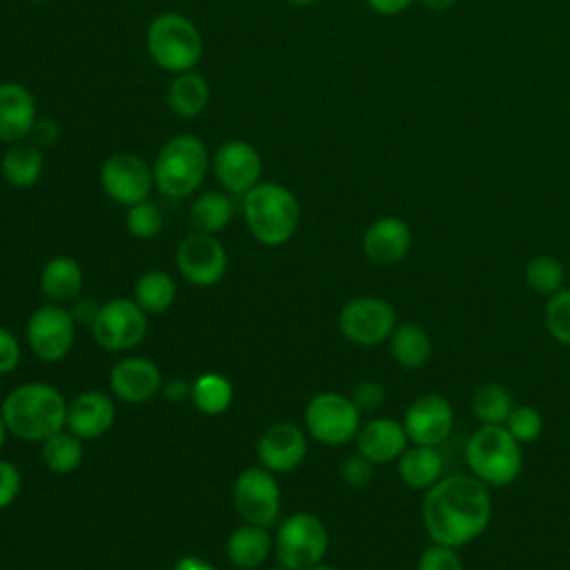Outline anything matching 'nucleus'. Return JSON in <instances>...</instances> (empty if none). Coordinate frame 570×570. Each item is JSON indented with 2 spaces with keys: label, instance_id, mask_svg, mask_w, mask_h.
Listing matches in <instances>:
<instances>
[{
  "label": "nucleus",
  "instance_id": "1",
  "mask_svg": "<svg viewBox=\"0 0 570 570\" xmlns=\"http://www.w3.org/2000/svg\"><path fill=\"white\" fill-rule=\"evenodd\" d=\"M490 519V488L470 472L445 474L423 492L421 521L432 543L461 550L488 530Z\"/></svg>",
  "mask_w": 570,
  "mask_h": 570
},
{
  "label": "nucleus",
  "instance_id": "2",
  "mask_svg": "<svg viewBox=\"0 0 570 570\" xmlns=\"http://www.w3.org/2000/svg\"><path fill=\"white\" fill-rule=\"evenodd\" d=\"M0 414L9 434L29 443H42L67 428V401L62 392L42 381L13 387L0 405Z\"/></svg>",
  "mask_w": 570,
  "mask_h": 570
},
{
  "label": "nucleus",
  "instance_id": "3",
  "mask_svg": "<svg viewBox=\"0 0 570 570\" xmlns=\"http://www.w3.org/2000/svg\"><path fill=\"white\" fill-rule=\"evenodd\" d=\"M243 216L249 234L261 245L278 247L296 234L301 205L289 187L261 180L243 196Z\"/></svg>",
  "mask_w": 570,
  "mask_h": 570
},
{
  "label": "nucleus",
  "instance_id": "4",
  "mask_svg": "<svg viewBox=\"0 0 570 570\" xmlns=\"http://www.w3.org/2000/svg\"><path fill=\"white\" fill-rule=\"evenodd\" d=\"M463 459L468 472L488 488H505L523 470L521 443L505 425H479L465 441Z\"/></svg>",
  "mask_w": 570,
  "mask_h": 570
},
{
  "label": "nucleus",
  "instance_id": "5",
  "mask_svg": "<svg viewBox=\"0 0 570 570\" xmlns=\"http://www.w3.org/2000/svg\"><path fill=\"white\" fill-rule=\"evenodd\" d=\"M207 169L209 154L205 142L194 134H178L156 154L151 165L154 187L163 196L187 198L203 185Z\"/></svg>",
  "mask_w": 570,
  "mask_h": 570
},
{
  "label": "nucleus",
  "instance_id": "6",
  "mask_svg": "<svg viewBox=\"0 0 570 570\" xmlns=\"http://www.w3.org/2000/svg\"><path fill=\"white\" fill-rule=\"evenodd\" d=\"M145 47L154 65L171 76L191 71L203 58L198 27L178 11L158 13L145 31Z\"/></svg>",
  "mask_w": 570,
  "mask_h": 570
},
{
  "label": "nucleus",
  "instance_id": "7",
  "mask_svg": "<svg viewBox=\"0 0 570 570\" xmlns=\"http://www.w3.org/2000/svg\"><path fill=\"white\" fill-rule=\"evenodd\" d=\"M327 548V525L312 512H294L276 528L274 552L278 563L289 570H307L323 563Z\"/></svg>",
  "mask_w": 570,
  "mask_h": 570
},
{
  "label": "nucleus",
  "instance_id": "8",
  "mask_svg": "<svg viewBox=\"0 0 570 570\" xmlns=\"http://www.w3.org/2000/svg\"><path fill=\"white\" fill-rule=\"evenodd\" d=\"M303 423L307 436L316 443L336 448L354 441L363 421L350 396L341 392H318L307 401Z\"/></svg>",
  "mask_w": 570,
  "mask_h": 570
},
{
  "label": "nucleus",
  "instance_id": "9",
  "mask_svg": "<svg viewBox=\"0 0 570 570\" xmlns=\"http://www.w3.org/2000/svg\"><path fill=\"white\" fill-rule=\"evenodd\" d=\"M147 316L134 298H111L96 309L89 323L94 341L109 352H127L147 334Z\"/></svg>",
  "mask_w": 570,
  "mask_h": 570
},
{
  "label": "nucleus",
  "instance_id": "10",
  "mask_svg": "<svg viewBox=\"0 0 570 570\" xmlns=\"http://www.w3.org/2000/svg\"><path fill=\"white\" fill-rule=\"evenodd\" d=\"M236 514L252 525L269 528L281 514V485L276 474L263 465H252L243 470L232 490Z\"/></svg>",
  "mask_w": 570,
  "mask_h": 570
},
{
  "label": "nucleus",
  "instance_id": "11",
  "mask_svg": "<svg viewBox=\"0 0 570 570\" xmlns=\"http://www.w3.org/2000/svg\"><path fill=\"white\" fill-rule=\"evenodd\" d=\"M396 325L399 318L394 305L381 296H356L347 301L338 312L341 334L350 343L363 347L387 341Z\"/></svg>",
  "mask_w": 570,
  "mask_h": 570
},
{
  "label": "nucleus",
  "instance_id": "12",
  "mask_svg": "<svg viewBox=\"0 0 570 570\" xmlns=\"http://www.w3.org/2000/svg\"><path fill=\"white\" fill-rule=\"evenodd\" d=\"M27 345L29 350L47 363L62 361L76 338V318L60 303L40 305L27 318Z\"/></svg>",
  "mask_w": 570,
  "mask_h": 570
},
{
  "label": "nucleus",
  "instance_id": "13",
  "mask_svg": "<svg viewBox=\"0 0 570 570\" xmlns=\"http://www.w3.org/2000/svg\"><path fill=\"white\" fill-rule=\"evenodd\" d=\"M100 187L118 205L131 207L154 189L151 165L131 151H114L100 165Z\"/></svg>",
  "mask_w": 570,
  "mask_h": 570
},
{
  "label": "nucleus",
  "instance_id": "14",
  "mask_svg": "<svg viewBox=\"0 0 570 570\" xmlns=\"http://www.w3.org/2000/svg\"><path fill=\"white\" fill-rule=\"evenodd\" d=\"M176 267L180 276L196 287H212L227 272V252L216 234L191 232L176 247Z\"/></svg>",
  "mask_w": 570,
  "mask_h": 570
},
{
  "label": "nucleus",
  "instance_id": "15",
  "mask_svg": "<svg viewBox=\"0 0 570 570\" xmlns=\"http://www.w3.org/2000/svg\"><path fill=\"white\" fill-rule=\"evenodd\" d=\"M401 423L410 443L439 448L454 430V407L443 394L425 392L405 407Z\"/></svg>",
  "mask_w": 570,
  "mask_h": 570
},
{
  "label": "nucleus",
  "instance_id": "16",
  "mask_svg": "<svg viewBox=\"0 0 570 570\" xmlns=\"http://www.w3.org/2000/svg\"><path fill=\"white\" fill-rule=\"evenodd\" d=\"M212 169L223 191L245 196L252 187L261 183L263 160L252 142L232 138L216 149L212 158Z\"/></svg>",
  "mask_w": 570,
  "mask_h": 570
},
{
  "label": "nucleus",
  "instance_id": "17",
  "mask_svg": "<svg viewBox=\"0 0 570 570\" xmlns=\"http://www.w3.org/2000/svg\"><path fill=\"white\" fill-rule=\"evenodd\" d=\"M305 454H307V432H303L298 425L289 421L269 425L256 443L258 465H263L274 474L294 472L303 463Z\"/></svg>",
  "mask_w": 570,
  "mask_h": 570
},
{
  "label": "nucleus",
  "instance_id": "18",
  "mask_svg": "<svg viewBox=\"0 0 570 570\" xmlns=\"http://www.w3.org/2000/svg\"><path fill=\"white\" fill-rule=\"evenodd\" d=\"M412 247V229L399 216L374 218L361 238V249L365 258L381 267H392L401 263Z\"/></svg>",
  "mask_w": 570,
  "mask_h": 570
},
{
  "label": "nucleus",
  "instance_id": "19",
  "mask_svg": "<svg viewBox=\"0 0 570 570\" xmlns=\"http://www.w3.org/2000/svg\"><path fill=\"white\" fill-rule=\"evenodd\" d=\"M109 387L125 403H147L163 387L158 365L145 356H125L109 372Z\"/></svg>",
  "mask_w": 570,
  "mask_h": 570
},
{
  "label": "nucleus",
  "instance_id": "20",
  "mask_svg": "<svg viewBox=\"0 0 570 570\" xmlns=\"http://www.w3.org/2000/svg\"><path fill=\"white\" fill-rule=\"evenodd\" d=\"M116 421V405L109 394L87 390L67 403V430L82 441H94L107 434Z\"/></svg>",
  "mask_w": 570,
  "mask_h": 570
},
{
  "label": "nucleus",
  "instance_id": "21",
  "mask_svg": "<svg viewBox=\"0 0 570 570\" xmlns=\"http://www.w3.org/2000/svg\"><path fill=\"white\" fill-rule=\"evenodd\" d=\"M354 443L358 454L370 459L374 465H381L396 461L410 445V439L401 421L392 416H372L361 423Z\"/></svg>",
  "mask_w": 570,
  "mask_h": 570
},
{
  "label": "nucleus",
  "instance_id": "22",
  "mask_svg": "<svg viewBox=\"0 0 570 570\" xmlns=\"http://www.w3.org/2000/svg\"><path fill=\"white\" fill-rule=\"evenodd\" d=\"M38 118V105L31 89L18 80L0 82V142L11 145L29 138Z\"/></svg>",
  "mask_w": 570,
  "mask_h": 570
},
{
  "label": "nucleus",
  "instance_id": "23",
  "mask_svg": "<svg viewBox=\"0 0 570 570\" xmlns=\"http://www.w3.org/2000/svg\"><path fill=\"white\" fill-rule=\"evenodd\" d=\"M396 470L403 485L425 492L445 476V461L439 448L410 443L405 452L396 459Z\"/></svg>",
  "mask_w": 570,
  "mask_h": 570
},
{
  "label": "nucleus",
  "instance_id": "24",
  "mask_svg": "<svg viewBox=\"0 0 570 570\" xmlns=\"http://www.w3.org/2000/svg\"><path fill=\"white\" fill-rule=\"evenodd\" d=\"M42 171H45L42 147L33 145L29 138L7 145L0 160V174L11 187L29 189L40 180Z\"/></svg>",
  "mask_w": 570,
  "mask_h": 570
},
{
  "label": "nucleus",
  "instance_id": "25",
  "mask_svg": "<svg viewBox=\"0 0 570 570\" xmlns=\"http://www.w3.org/2000/svg\"><path fill=\"white\" fill-rule=\"evenodd\" d=\"M82 283H85L82 267L71 256L49 258L42 265L40 276H38L40 289L51 303H67V301L76 298L82 289Z\"/></svg>",
  "mask_w": 570,
  "mask_h": 570
},
{
  "label": "nucleus",
  "instance_id": "26",
  "mask_svg": "<svg viewBox=\"0 0 570 570\" xmlns=\"http://www.w3.org/2000/svg\"><path fill=\"white\" fill-rule=\"evenodd\" d=\"M274 548V539L267 528L261 525H238L227 539V559L238 570H254L267 561Z\"/></svg>",
  "mask_w": 570,
  "mask_h": 570
},
{
  "label": "nucleus",
  "instance_id": "27",
  "mask_svg": "<svg viewBox=\"0 0 570 570\" xmlns=\"http://www.w3.org/2000/svg\"><path fill=\"white\" fill-rule=\"evenodd\" d=\"M209 105V82L198 71L176 73L167 87V107L180 118H196Z\"/></svg>",
  "mask_w": 570,
  "mask_h": 570
},
{
  "label": "nucleus",
  "instance_id": "28",
  "mask_svg": "<svg viewBox=\"0 0 570 570\" xmlns=\"http://www.w3.org/2000/svg\"><path fill=\"white\" fill-rule=\"evenodd\" d=\"M392 358L405 370L423 367L432 356V338L423 325L405 321L394 327L387 338Z\"/></svg>",
  "mask_w": 570,
  "mask_h": 570
},
{
  "label": "nucleus",
  "instance_id": "29",
  "mask_svg": "<svg viewBox=\"0 0 570 570\" xmlns=\"http://www.w3.org/2000/svg\"><path fill=\"white\" fill-rule=\"evenodd\" d=\"M234 218V203L227 191H203L189 205V223L196 232L218 234Z\"/></svg>",
  "mask_w": 570,
  "mask_h": 570
},
{
  "label": "nucleus",
  "instance_id": "30",
  "mask_svg": "<svg viewBox=\"0 0 570 570\" xmlns=\"http://www.w3.org/2000/svg\"><path fill=\"white\" fill-rule=\"evenodd\" d=\"M514 399L505 385L488 381L481 383L470 399V407L479 425H503L514 410Z\"/></svg>",
  "mask_w": 570,
  "mask_h": 570
},
{
  "label": "nucleus",
  "instance_id": "31",
  "mask_svg": "<svg viewBox=\"0 0 570 570\" xmlns=\"http://www.w3.org/2000/svg\"><path fill=\"white\" fill-rule=\"evenodd\" d=\"M134 301L145 314H163L176 301V283L165 269H147L134 285Z\"/></svg>",
  "mask_w": 570,
  "mask_h": 570
},
{
  "label": "nucleus",
  "instance_id": "32",
  "mask_svg": "<svg viewBox=\"0 0 570 570\" xmlns=\"http://www.w3.org/2000/svg\"><path fill=\"white\" fill-rule=\"evenodd\" d=\"M189 399L203 414H223L234 399V387L227 376L218 372H205L189 385Z\"/></svg>",
  "mask_w": 570,
  "mask_h": 570
},
{
  "label": "nucleus",
  "instance_id": "33",
  "mask_svg": "<svg viewBox=\"0 0 570 570\" xmlns=\"http://www.w3.org/2000/svg\"><path fill=\"white\" fill-rule=\"evenodd\" d=\"M82 439L69 430H60L58 434L42 441V461L53 474H71L82 463Z\"/></svg>",
  "mask_w": 570,
  "mask_h": 570
},
{
  "label": "nucleus",
  "instance_id": "34",
  "mask_svg": "<svg viewBox=\"0 0 570 570\" xmlns=\"http://www.w3.org/2000/svg\"><path fill=\"white\" fill-rule=\"evenodd\" d=\"M523 278L534 294L548 298L561 287H566V267L552 254H537L525 263Z\"/></svg>",
  "mask_w": 570,
  "mask_h": 570
},
{
  "label": "nucleus",
  "instance_id": "35",
  "mask_svg": "<svg viewBox=\"0 0 570 570\" xmlns=\"http://www.w3.org/2000/svg\"><path fill=\"white\" fill-rule=\"evenodd\" d=\"M163 225H165L163 212H160V207H158L156 203H151L149 198L142 200V203H136V205L127 207L125 227H127V232H129L134 238H140V240L156 238V236L163 232Z\"/></svg>",
  "mask_w": 570,
  "mask_h": 570
},
{
  "label": "nucleus",
  "instance_id": "36",
  "mask_svg": "<svg viewBox=\"0 0 570 570\" xmlns=\"http://www.w3.org/2000/svg\"><path fill=\"white\" fill-rule=\"evenodd\" d=\"M543 321H546L548 334L557 343L570 345V287L568 285L546 298Z\"/></svg>",
  "mask_w": 570,
  "mask_h": 570
},
{
  "label": "nucleus",
  "instance_id": "37",
  "mask_svg": "<svg viewBox=\"0 0 570 570\" xmlns=\"http://www.w3.org/2000/svg\"><path fill=\"white\" fill-rule=\"evenodd\" d=\"M503 425L521 445H528V443H534L541 436L543 416L532 405H514V410L510 412V416Z\"/></svg>",
  "mask_w": 570,
  "mask_h": 570
},
{
  "label": "nucleus",
  "instance_id": "38",
  "mask_svg": "<svg viewBox=\"0 0 570 570\" xmlns=\"http://www.w3.org/2000/svg\"><path fill=\"white\" fill-rule=\"evenodd\" d=\"M416 570H465L459 548L441 546V543H430L423 548L416 561Z\"/></svg>",
  "mask_w": 570,
  "mask_h": 570
},
{
  "label": "nucleus",
  "instance_id": "39",
  "mask_svg": "<svg viewBox=\"0 0 570 570\" xmlns=\"http://www.w3.org/2000/svg\"><path fill=\"white\" fill-rule=\"evenodd\" d=\"M350 399L354 401V405L358 407L361 414H374V412H379L385 405L387 390H385V385L381 381L365 379V381L354 385Z\"/></svg>",
  "mask_w": 570,
  "mask_h": 570
},
{
  "label": "nucleus",
  "instance_id": "40",
  "mask_svg": "<svg viewBox=\"0 0 570 570\" xmlns=\"http://www.w3.org/2000/svg\"><path fill=\"white\" fill-rule=\"evenodd\" d=\"M374 476V463L370 459H365L363 454H350L343 459L341 463V479L354 488V490H361L365 488Z\"/></svg>",
  "mask_w": 570,
  "mask_h": 570
},
{
  "label": "nucleus",
  "instance_id": "41",
  "mask_svg": "<svg viewBox=\"0 0 570 570\" xmlns=\"http://www.w3.org/2000/svg\"><path fill=\"white\" fill-rule=\"evenodd\" d=\"M22 490V474L16 463L0 459V510L9 508Z\"/></svg>",
  "mask_w": 570,
  "mask_h": 570
},
{
  "label": "nucleus",
  "instance_id": "42",
  "mask_svg": "<svg viewBox=\"0 0 570 570\" xmlns=\"http://www.w3.org/2000/svg\"><path fill=\"white\" fill-rule=\"evenodd\" d=\"M20 356H22V350L18 338L7 327L0 325V376L13 372L20 363Z\"/></svg>",
  "mask_w": 570,
  "mask_h": 570
},
{
  "label": "nucleus",
  "instance_id": "43",
  "mask_svg": "<svg viewBox=\"0 0 570 570\" xmlns=\"http://www.w3.org/2000/svg\"><path fill=\"white\" fill-rule=\"evenodd\" d=\"M58 138H60V127H58V122H56L53 118H49V116H38L36 122H33V127H31V131H29V140H31L33 145L47 149V147H51L53 142H58Z\"/></svg>",
  "mask_w": 570,
  "mask_h": 570
},
{
  "label": "nucleus",
  "instance_id": "44",
  "mask_svg": "<svg viewBox=\"0 0 570 570\" xmlns=\"http://www.w3.org/2000/svg\"><path fill=\"white\" fill-rule=\"evenodd\" d=\"M414 0H365V4L379 16H399L410 9Z\"/></svg>",
  "mask_w": 570,
  "mask_h": 570
},
{
  "label": "nucleus",
  "instance_id": "45",
  "mask_svg": "<svg viewBox=\"0 0 570 570\" xmlns=\"http://www.w3.org/2000/svg\"><path fill=\"white\" fill-rule=\"evenodd\" d=\"M174 570H216L212 563H207L205 559L200 557H194V554H185L180 557L176 563H174Z\"/></svg>",
  "mask_w": 570,
  "mask_h": 570
},
{
  "label": "nucleus",
  "instance_id": "46",
  "mask_svg": "<svg viewBox=\"0 0 570 570\" xmlns=\"http://www.w3.org/2000/svg\"><path fill=\"white\" fill-rule=\"evenodd\" d=\"M165 394H167V399H169V401L178 403V401H183V399L189 394V387L185 385V381H180V379H174V381H169V383H167V387H165Z\"/></svg>",
  "mask_w": 570,
  "mask_h": 570
},
{
  "label": "nucleus",
  "instance_id": "47",
  "mask_svg": "<svg viewBox=\"0 0 570 570\" xmlns=\"http://www.w3.org/2000/svg\"><path fill=\"white\" fill-rule=\"evenodd\" d=\"M456 2H459V0H421V4H423L425 9H430V11H448V9H452Z\"/></svg>",
  "mask_w": 570,
  "mask_h": 570
},
{
  "label": "nucleus",
  "instance_id": "48",
  "mask_svg": "<svg viewBox=\"0 0 570 570\" xmlns=\"http://www.w3.org/2000/svg\"><path fill=\"white\" fill-rule=\"evenodd\" d=\"M7 434H9V430H7V425H4V419H2V414H0V450H2L4 441H7Z\"/></svg>",
  "mask_w": 570,
  "mask_h": 570
},
{
  "label": "nucleus",
  "instance_id": "49",
  "mask_svg": "<svg viewBox=\"0 0 570 570\" xmlns=\"http://www.w3.org/2000/svg\"><path fill=\"white\" fill-rule=\"evenodd\" d=\"M289 4H296V7H309V4H316L321 0H287Z\"/></svg>",
  "mask_w": 570,
  "mask_h": 570
},
{
  "label": "nucleus",
  "instance_id": "50",
  "mask_svg": "<svg viewBox=\"0 0 570 570\" xmlns=\"http://www.w3.org/2000/svg\"><path fill=\"white\" fill-rule=\"evenodd\" d=\"M307 570H338V568H334V566H325V563H318V566H312V568H307Z\"/></svg>",
  "mask_w": 570,
  "mask_h": 570
},
{
  "label": "nucleus",
  "instance_id": "51",
  "mask_svg": "<svg viewBox=\"0 0 570 570\" xmlns=\"http://www.w3.org/2000/svg\"><path fill=\"white\" fill-rule=\"evenodd\" d=\"M269 570H289V568H285V566H276V568H269Z\"/></svg>",
  "mask_w": 570,
  "mask_h": 570
},
{
  "label": "nucleus",
  "instance_id": "52",
  "mask_svg": "<svg viewBox=\"0 0 570 570\" xmlns=\"http://www.w3.org/2000/svg\"><path fill=\"white\" fill-rule=\"evenodd\" d=\"M29 2H36V4H40V2H49V0H29Z\"/></svg>",
  "mask_w": 570,
  "mask_h": 570
},
{
  "label": "nucleus",
  "instance_id": "53",
  "mask_svg": "<svg viewBox=\"0 0 570 570\" xmlns=\"http://www.w3.org/2000/svg\"><path fill=\"white\" fill-rule=\"evenodd\" d=\"M236 570H238V568H236Z\"/></svg>",
  "mask_w": 570,
  "mask_h": 570
}]
</instances>
